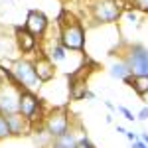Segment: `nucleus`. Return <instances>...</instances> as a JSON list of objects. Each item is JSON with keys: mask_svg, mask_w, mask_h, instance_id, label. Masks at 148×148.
Returning a JSON list of instances; mask_svg holds the SVG:
<instances>
[{"mask_svg": "<svg viewBox=\"0 0 148 148\" xmlns=\"http://www.w3.org/2000/svg\"><path fill=\"white\" fill-rule=\"evenodd\" d=\"M59 44L67 51H83L85 49V28L69 12H63V16L59 20Z\"/></svg>", "mask_w": 148, "mask_h": 148, "instance_id": "obj_1", "label": "nucleus"}, {"mask_svg": "<svg viewBox=\"0 0 148 148\" xmlns=\"http://www.w3.org/2000/svg\"><path fill=\"white\" fill-rule=\"evenodd\" d=\"M10 81H14L22 91H32V93H38L42 89V81L36 73V67H34V59L30 57H18L14 63H10Z\"/></svg>", "mask_w": 148, "mask_h": 148, "instance_id": "obj_2", "label": "nucleus"}, {"mask_svg": "<svg viewBox=\"0 0 148 148\" xmlns=\"http://www.w3.org/2000/svg\"><path fill=\"white\" fill-rule=\"evenodd\" d=\"M42 128H44V132L51 140L61 136V134H65L67 130H71V116H69L67 109L65 107H57V109L47 111L44 121H42Z\"/></svg>", "mask_w": 148, "mask_h": 148, "instance_id": "obj_3", "label": "nucleus"}, {"mask_svg": "<svg viewBox=\"0 0 148 148\" xmlns=\"http://www.w3.org/2000/svg\"><path fill=\"white\" fill-rule=\"evenodd\" d=\"M91 18L97 24H113L123 16V2L121 0H93Z\"/></svg>", "mask_w": 148, "mask_h": 148, "instance_id": "obj_4", "label": "nucleus"}, {"mask_svg": "<svg viewBox=\"0 0 148 148\" xmlns=\"http://www.w3.org/2000/svg\"><path fill=\"white\" fill-rule=\"evenodd\" d=\"M20 113L26 116L32 125H42L44 116H46V109H44V101L32 91H22L20 95Z\"/></svg>", "mask_w": 148, "mask_h": 148, "instance_id": "obj_5", "label": "nucleus"}, {"mask_svg": "<svg viewBox=\"0 0 148 148\" xmlns=\"http://www.w3.org/2000/svg\"><path fill=\"white\" fill-rule=\"evenodd\" d=\"M20 95H22V89L14 81L8 79L0 85V113L4 116L20 113Z\"/></svg>", "mask_w": 148, "mask_h": 148, "instance_id": "obj_6", "label": "nucleus"}, {"mask_svg": "<svg viewBox=\"0 0 148 148\" xmlns=\"http://www.w3.org/2000/svg\"><path fill=\"white\" fill-rule=\"evenodd\" d=\"M123 59L128 63V69H130L132 77H138V75L148 77V49L144 46H140V44L130 46L126 49Z\"/></svg>", "mask_w": 148, "mask_h": 148, "instance_id": "obj_7", "label": "nucleus"}, {"mask_svg": "<svg viewBox=\"0 0 148 148\" xmlns=\"http://www.w3.org/2000/svg\"><path fill=\"white\" fill-rule=\"evenodd\" d=\"M18 57H22V53L16 46L14 30H6L0 26V63H14Z\"/></svg>", "mask_w": 148, "mask_h": 148, "instance_id": "obj_8", "label": "nucleus"}, {"mask_svg": "<svg viewBox=\"0 0 148 148\" xmlns=\"http://www.w3.org/2000/svg\"><path fill=\"white\" fill-rule=\"evenodd\" d=\"M24 28L32 36H36L38 40H44V36H46L47 30H49V18H47L42 10H30L28 16H26Z\"/></svg>", "mask_w": 148, "mask_h": 148, "instance_id": "obj_9", "label": "nucleus"}, {"mask_svg": "<svg viewBox=\"0 0 148 148\" xmlns=\"http://www.w3.org/2000/svg\"><path fill=\"white\" fill-rule=\"evenodd\" d=\"M14 38H16V46L20 49L22 56H28V53H34L36 49L40 47V40L32 36L24 26H16L14 28Z\"/></svg>", "mask_w": 148, "mask_h": 148, "instance_id": "obj_10", "label": "nucleus"}, {"mask_svg": "<svg viewBox=\"0 0 148 148\" xmlns=\"http://www.w3.org/2000/svg\"><path fill=\"white\" fill-rule=\"evenodd\" d=\"M8 125H10V132L12 136H24V134H30L34 130V125L22 116V113H14V114H8Z\"/></svg>", "mask_w": 148, "mask_h": 148, "instance_id": "obj_11", "label": "nucleus"}, {"mask_svg": "<svg viewBox=\"0 0 148 148\" xmlns=\"http://www.w3.org/2000/svg\"><path fill=\"white\" fill-rule=\"evenodd\" d=\"M34 67L42 83H47V81H51L56 77V65L44 53H38V57H34Z\"/></svg>", "mask_w": 148, "mask_h": 148, "instance_id": "obj_12", "label": "nucleus"}, {"mask_svg": "<svg viewBox=\"0 0 148 148\" xmlns=\"http://www.w3.org/2000/svg\"><path fill=\"white\" fill-rule=\"evenodd\" d=\"M42 53H44L53 65H59V63H63V61L67 59V49L59 44V38L53 40V42H47V46L42 47Z\"/></svg>", "mask_w": 148, "mask_h": 148, "instance_id": "obj_13", "label": "nucleus"}, {"mask_svg": "<svg viewBox=\"0 0 148 148\" xmlns=\"http://www.w3.org/2000/svg\"><path fill=\"white\" fill-rule=\"evenodd\" d=\"M109 73H111V77H113V79L125 81V83L132 77V73H130V69H128V63H126L125 59H116L113 65L109 67Z\"/></svg>", "mask_w": 148, "mask_h": 148, "instance_id": "obj_14", "label": "nucleus"}, {"mask_svg": "<svg viewBox=\"0 0 148 148\" xmlns=\"http://www.w3.org/2000/svg\"><path fill=\"white\" fill-rule=\"evenodd\" d=\"M77 142H79V138L75 136V132H73V130H67L65 134L53 138L49 148H75V146H77Z\"/></svg>", "mask_w": 148, "mask_h": 148, "instance_id": "obj_15", "label": "nucleus"}, {"mask_svg": "<svg viewBox=\"0 0 148 148\" xmlns=\"http://www.w3.org/2000/svg\"><path fill=\"white\" fill-rule=\"evenodd\" d=\"M126 83H128V85H130L140 97H146V95H148V77H142V75H138V77H130Z\"/></svg>", "mask_w": 148, "mask_h": 148, "instance_id": "obj_16", "label": "nucleus"}, {"mask_svg": "<svg viewBox=\"0 0 148 148\" xmlns=\"http://www.w3.org/2000/svg\"><path fill=\"white\" fill-rule=\"evenodd\" d=\"M12 132H10V125H8V119L4 114H0V140L4 138H10Z\"/></svg>", "mask_w": 148, "mask_h": 148, "instance_id": "obj_17", "label": "nucleus"}, {"mask_svg": "<svg viewBox=\"0 0 148 148\" xmlns=\"http://www.w3.org/2000/svg\"><path fill=\"white\" fill-rule=\"evenodd\" d=\"M116 111H119V113L123 114V116H125V119L128 121V123H134V121H136V114L132 113L130 109H126V107H123V105H119V107H116Z\"/></svg>", "mask_w": 148, "mask_h": 148, "instance_id": "obj_18", "label": "nucleus"}, {"mask_svg": "<svg viewBox=\"0 0 148 148\" xmlns=\"http://www.w3.org/2000/svg\"><path fill=\"white\" fill-rule=\"evenodd\" d=\"M130 4H132V8H134L136 12L148 14V0H130Z\"/></svg>", "mask_w": 148, "mask_h": 148, "instance_id": "obj_19", "label": "nucleus"}, {"mask_svg": "<svg viewBox=\"0 0 148 148\" xmlns=\"http://www.w3.org/2000/svg\"><path fill=\"white\" fill-rule=\"evenodd\" d=\"M75 148H95V146H93L91 140L87 138V134H83V136L79 138V142H77V146H75Z\"/></svg>", "mask_w": 148, "mask_h": 148, "instance_id": "obj_20", "label": "nucleus"}, {"mask_svg": "<svg viewBox=\"0 0 148 148\" xmlns=\"http://www.w3.org/2000/svg\"><path fill=\"white\" fill-rule=\"evenodd\" d=\"M136 121H142V123L148 121V107H142V109H140V113L136 114Z\"/></svg>", "mask_w": 148, "mask_h": 148, "instance_id": "obj_21", "label": "nucleus"}, {"mask_svg": "<svg viewBox=\"0 0 148 148\" xmlns=\"http://www.w3.org/2000/svg\"><path fill=\"white\" fill-rule=\"evenodd\" d=\"M130 148H148V144H144V142L138 138V140H134V142H130Z\"/></svg>", "mask_w": 148, "mask_h": 148, "instance_id": "obj_22", "label": "nucleus"}, {"mask_svg": "<svg viewBox=\"0 0 148 148\" xmlns=\"http://www.w3.org/2000/svg\"><path fill=\"white\" fill-rule=\"evenodd\" d=\"M125 136L128 138L130 142H134V140H138V138H140V136L136 134V132H132V130H126V134H125Z\"/></svg>", "mask_w": 148, "mask_h": 148, "instance_id": "obj_23", "label": "nucleus"}, {"mask_svg": "<svg viewBox=\"0 0 148 148\" xmlns=\"http://www.w3.org/2000/svg\"><path fill=\"white\" fill-rule=\"evenodd\" d=\"M83 99H89V101H93V99H95V93L87 89V91H85V95H83Z\"/></svg>", "mask_w": 148, "mask_h": 148, "instance_id": "obj_24", "label": "nucleus"}, {"mask_svg": "<svg viewBox=\"0 0 148 148\" xmlns=\"http://www.w3.org/2000/svg\"><path fill=\"white\" fill-rule=\"evenodd\" d=\"M138 136H140V140H142L144 144H148V132H140Z\"/></svg>", "mask_w": 148, "mask_h": 148, "instance_id": "obj_25", "label": "nucleus"}, {"mask_svg": "<svg viewBox=\"0 0 148 148\" xmlns=\"http://www.w3.org/2000/svg\"><path fill=\"white\" fill-rule=\"evenodd\" d=\"M105 105H107V109H109V111H116V107H114L111 101H105Z\"/></svg>", "mask_w": 148, "mask_h": 148, "instance_id": "obj_26", "label": "nucleus"}, {"mask_svg": "<svg viewBox=\"0 0 148 148\" xmlns=\"http://www.w3.org/2000/svg\"><path fill=\"white\" fill-rule=\"evenodd\" d=\"M116 130H119L121 134H126V128H125V126H121V125H116Z\"/></svg>", "mask_w": 148, "mask_h": 148, "instance_id": "obj_27", "label": "nucleus"}, {"mask_svg": "<svg viewBox=\"0 0 148 148\" xmlns=\"http://www.w3.org/2000/svg\"><path fill=\"white\" fill-rule=\"evenodd\" d=\"M144 99H146V101H148V95H146V97H144Z\"/></svg>", "mask_w": 148, "mask_h": 148, "instance_id": "obj_28", "label": "nucleus"}, {"mask_svg": "<svg viewBox=\"0 0 148 148\" xmlns=\"http://www.w3.org/2000/svg\"><path fill=\"white\" fill-rule=\"evenodd\" d=\"M0 114H2V113H0Z\"/></svg>", "mask_w": 148, "mask_h": 148, "instance_id": "obj_29", "label": "nucleus"}]
</instances>
